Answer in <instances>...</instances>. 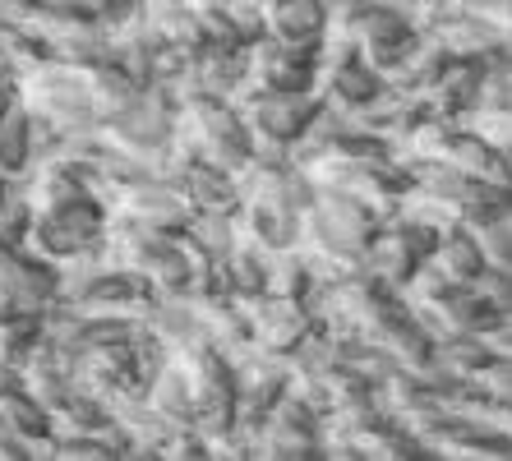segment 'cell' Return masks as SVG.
Wrapping results in <instances>:
<instances>
[{
    "mask_svg": "<svg viewBox=\"0 0 512 461\" xmlns=\"http://www.w3.org/2000/svg\"><path fill=\"white\" fill-rule=\"evenodd\" d=\"M171 139H176L185 153L222 166V171H231V176L254 157L250 130H245V120H240V111L231 107L227 97H199V93L180 97L176 134H171Z\"/></svg>",
    "mask_w": 512,
    "mask_h": 461,
    "instance_id": "obj_1",
    "label": "cell"
},
{
    "mask_svg": "<svg viewBox=\"0 0 512 461\" xmlns=\"http://www.w3.org/2000/svg\"><path fill=\"white\" fill-rule=\"evenodd\" d=\"M374 226H379V217H374L365 203H356L342 190H328V185H314V199L305 203V213H300L296 245L314 249V254L360 259L374 236Z\"/></svg>",
    "mask_w": 512,
    "mask_h": 461,
    "instance_id": "obj_2",
    "label": "cell"
},
{
    "mask_svg": "<svg viewBox=\"0 0 512 461\" xmlns=\"http://www.w3.org/2000/svg\"><path fill=\"white\" fill-rule=\"evenodd\" d=\"M14 97H19V107H24L28 116H42V120H51V125H60V130H93V125H102L93 102H88L84 70H79V65H65V60L42 56L33 70L19 79Z\"/></svg>",
    "mask_w": 512,
    "mask_h": 461,
    "instance_id": "obj_3",
    "label": "cell"
},
{
    "mask_svg": "<svg viewBox=\"0 0 512 461\" xmlns=\"http://www.w3.org/2000/svg\"><path fill=\"white\" fill-rule=\"evenodd\" d=\"M227 102L240 111L254 148H291L305 134L310 116L319 111V93L314 88L310 93H277V88H259L250 79H240Z\"/></svg>",
    "mask_w": 512,
    "mask_h": 461,
    "instance_id": "obj_4",
    "label": "cell"
},
{
    "mask_svg": "<svg viewBox=\"0 0 512 461\" xmlns=\"http://www.w3.org/2000/svg\"><path fill=\"white\" fill-rule=\"evenodd\" d=\"M176 107H180V97L171 83H143L116 116L102 120V134L116 148H125V153H139L157 171V153L176 134Z\"/></svg>",
    "mask_w": 512,
    "mask_h": 461,
    "instance_id": "obj_5",
    "label": "cell"
},
{
    "mask_svg": "<svg viewBox=\"0 0 512 461\" xmlns=\"http://www.w3.org/2000/svg\"><path fill=\"white\" fill-rule=\"evenodd\" d=\"M102 236H107V203L97 199V194H88L79 203L37 213L24 236V249H33L37 259H47V263H65L74 254L102 249Z\"/></svg>",
    "mask_w": 512,
    "mask_h": 461,
    "instance_id": "obj_6",
    "label": "cell"
},
{
    "mask_svg": "<svg viewBox=\"0 0 512 461\" xmlns=\"http://www.w3.org/2000/svg\"><path fill=\"white\" fill-rule=\"evenodd\" d=\"M245 438L250 461H319V411H310L296 392H282L263 425Z\"/></svg>",
    "mask_w": 512,
    "mask_h": 461,
    "instance_id": "obj_7",
    "label": "cell"
},
{
    "mask_svg": "<svg viewBox=\"0 0 512 461\" xmlns=\"http://www.w3.org/2000/svg\"><path fill=\"white\" fill-rule=\"evenodd\" d=\"M429 249H434V231H425L420 222H411V217H402V213H388L374 226L370 245L360 254V268L370 272L374 282L402 291V282L416 272V263L429 259Z\"/></svg>",
    "mask_w": 512,
    "mask_h": 461,
    "instance_id": "obj_8",
    "label": "cell"
},
{
    "mask_svg": "<svg viewBox=\"0 0 512 461\" xmlns=\"http://www.w3.org/2000/svg\"><path fill=\"white\" fill-rule=\"evenodd\" d=\"M319 47V42H314ZM305 42H282V37H254L245 42V79L277 93H310L319 79V56Z\"/></svg>",
    "mask_w": 512,
    "mask_h": 461,
    "instance_id": "obj_9",
    "label": "cell"
},
{
    "mask_svg": "<svg viewBox=\"0 0 512 461\" xmlns=\"http://www.w3.org/2000/svg\"><path fill=\"white\" fill-rule=\"evenodd\" d=\"M51 300H56V263L37 259L24 245H0V319L10 314L42 319Z\"/></svg>",
    "mask_w": 512,
    "mask_h": 461,
    "instance_id": "obj_10",
    "label": "cell"
},
{
    "mask_svg": "<svg viewBox=\"0 0 512 461\" xmlns=\"http://www.w3.org/2000/svg\"><path fill=\"white\" fill-rule=\"evenodd\" d=\"M102 203H107V213L125 217V222L148 226V231H171V236H180V231H185V222L194 217V208L180 199V194L171 190L162 176L130 180V185L111 190Z\"/></svg>",
    "mask_w": 512,
    "mask_h": 461,
    "instance_id": "obj_11",
    "label": "cell"
},
{
    "mask_svg": "<svg viewBox=\"0 0 512 461\" xmlns=\"http://www.w3.org/2000/svg\"><path fill=\"white\" fill-rule=\"evenodd\" d=\"M236 305L245 309V319H250L254 351L286 355L305 332H314V309L305 305V300H286V296H268V291H263V296H240Z\"/></svg>",
    "mask_w": 512,
    "mask_h": 461,
    "instance_id": "obj_12",
    "label": "cell"
},
{
    "mask_svg": "<svg viewBox=\"0 0 512 461\" xmlns=\"http://www.w3.org/2000/svg\"><path fill=\"white\" fill-rule=\"evenodd\" d=\"M420 28L406 19L402 10H397L393 0H370V10L360 14V24H356V47L360 56L370 60L374 70H393L397 60H402V51L411 47V37H416Z\"/></svg>",
    "mask_w": 512,
    "mask_h": 461,
    "instance_id": "obj_13",
    "label": "cell"
},
{
    "mask_svg": "<svg viewBox=\"0 0 512 461\" xmlns=\"http://www.w3.org/2000/svg\"><path fill=\"white\" fill-rule=\"evenodd\" d=\"M19 383H24L28 397H37L47 411L60 406L74 392V351H65V346L51 342V337H37V342L28 346V355L19 360Z\"/></svg>",
    "mask_w": 512,
    "mask_h": 461,
    "instance_id": "obj_14",
    "label": "cell"
},
{
    "mask_svg": "<svg viewBox=\"0 0 512 461\" xmlns=\"http://www.w3.org/2000/svg\"><path fill=\"white\" fill-rule=\"evenodd\" d=\"M429 33L439 37L443 47H448V56L453 60H494V56H512V33L499 24H489V19H480V14L471 10H448L439 19V24L429 28Z\"/></svg>",
    "mask_w": 512,
    "mask_h": 461,
    "instance_id": "obj_15",
    "label": "cell"
},
{
    "mask_svg": "<svg viewBox=\"0 0 512 461\" xmlns=\"http://www.w3.org/2000/svg\"><path fill=\"white\" fill-rule=\"evenodd\" d=\"M383 70H374L365 56H351L342 60V65H323L319 79H314V93H319V102H328V107L337 111H360V107H370L374 97L383 93Z\"/></svg>",
    "mask_w": 512,
    "mask_h": 461,
    "instance_id": "obj_16",
    "label": "cell"
},
{
    "mask_svg": "<svg viewBox=\"0 0 512 461\" xmlns=\"http://www.w3.org/2000/svg\"><path fill=\"white\" fill-rule=\"evenodd\" d=\"M439 157L453 166V171L471 176V180H489V185H512V166H508L512 153H499L494 143H485L476 130H466V125H453V130H448V139H443Z\"/></svg>",
    "mask_w": 512,
    "mask_h": 461,
    "instance_id": "obj_17",
    "label": "cell"
},
{
    "mask_svg": "<svg viewBox=\"0 0 512 461\" xmlns=\"http://www.w3.org/2000/svg\"><path fill=\"white\" fill-rule=\"evenodd\" d=\"M19 185H24V194L33 199V213H51V208H65V203H79L93 194V185H88L70 162H60V157L33 162L24 176H19Z\"/></svg>",
    "mask_w": 512,
    "mask_h": 461,
    "instance_id": "obj_18",
    "label": "cell"
},
{
    "mask_svg": "<svg viewBox=\"0 0 512 461\" xmlns=\"http://www.w3.org/2000/svg\"><path fill=\"white\" fill-rule=\"evenodd\" d=\"M300 231L296 213H282V208H268V203H240L236 208V236L245 245L263 249V254H277V249H291Z\"/></svg>",
    "mask_w": 512,
    "mask_h": 461,
    "instance_id": "obj_19",
    "label": "cell"
},
{
    "mask_svg": "<svg viewBox=\"0 0 512 461\" xmlns=\"http://www.w3.org/2000/svg\"><path fill=\"white\" fill-rule=\"evenodd\" d=\"M263 33L314 47L323 37V0H263Z\"/></svg>",
    "mask_w": 512,
    "mask_h": 461,
    "instance_id": "obj_20",
    "label": "cell"
},
{
    "mask_svg": "<svg viewBox=\"0 0 512 461\" xmlns=\"http://www.w3.org/2000/svg\"><path fill=\"white\" fill-rule=\"evenodd\" d=\"M448 60H453V56H448V47H443L439 37H434V33H416V37H411V47L402 51V60H397L383 79L397 83V88H416V93H425L429 83L448 70Z\"/></svg>",
    "mask_w": 512,
    "mask_h": 461,
    "instance_id": "obj_21",
    "label": "cell"
},
{
    "mask_svg": "<svg viewBox=\"0 0 512 461\" xmlns=\"http://www.w3.org/2000/svg\"><path fill=\"white\" fill-rule=\"evenodd\" d=\"M351 443H356L360 461H416V457H425V448L406 434V425L402 420H393V415H379L374 425L356 429Z\"/></svg>",
    "mask_w": 512,
    "mask_h": 461,
    "instance_id": "obj_22",
    "label": "cell"
},
{
    "mask_svg": "<svg viewBox=\"0 0 512 461\" xmlns=\"http://www.w3.org/2000/svg\"><path fill=\"white\" fill-rule=\"evenodd\" d=\"M429 259L439 263L457 286H471L480 277V268H485V254H480L471 226H448V231H439V236H434V249H429Z\"/></svg>",
    "mask_w": 512,
    "mask_h": 461,
    "instance_id": "obj_23",
    "label": "cell"
},
{
    "mask_svg": "<svg viewBox=\"0 0 512 461\" xmlns=\"http://www.w3.org/2000/svg\"><path fill=\"white\" fill-rule=\"evenodd\" d=\"M143 406L153 415H162L167 425H190V415H194V402H190V383H185V374H180L176 365H162L153 374V379L143 383Z\"/></svg>",
    "mask_w": 512,
    "mask_h": 461,
    "instance_id": "obj_24",
    "label": "cell"
},
{
    "mask_svg": "<svg viewBox=\"0 0 512 461\" xmlns=\"http://www.w3.org/2000/svg\"><path fill=\"white\" fill-rule=\"evenodd\" d=\"M217 277H222V291L227 296H263V277H268V254L254 245H245V240H236V245L217 259Z\"/></svg>",
    "mask_w": 512,
    "mask_h": 461,
    "instance_id": "obj_25",
    "label": "cell"
},
{
    "mask_svg": "<svg viewBox=\"0 0 512 461\" xmlns=\"http://www.w3.org/2000/svg\"><path fill=\"white\" fill-rule=\"evenodd\" d=\"M0 415H5V425H10L14 434L28 443V461H33L37 443H51V415H47V406L37 402V397H28L24 388L0 392Z\"/></svg>",
    "mask_w": 512,
    "mask_h": 461,
    "instance_id": "obj_26",
    "label": "cell"
},
{
    "mask_svg": "<svg viewBox=\"0 0 512 461\" xmlns=\"http://www.w3.org/2000/svg\"><path fill=\"white\" fill-rule=\"evenodd\" d=\"M263 291L268 296H286V300H305L314 291V272L305 249L291 245V249H277L268 254V277H263Z\"/></svg>",
    "mask_w": 512,
    "mask_h": 461,
    "instance_id": "obj_27",
    "label": "cell"
},
{
    "mask_svg": "<svg viewBox=\"0 0 512 461\" xmlns=\"http://www.w3.org/2000/svg\"><path fill=\"white\" fill-rule=\"evenodd\" d=\"M84 83H88V102H93L97 120L116 116L125 102H130L134 93H139V83L130 79V74L120 70L116 60H102V65H88L84 70Z\"/></svg>",
    "mask_w": 512,
    "mask_h": 461,
    "instance_id": "obj_28",
    "label": "cell"
},
{
    "mask_svg": "<svg viewBox=\"0 0 512 461\" xmlns=\"http://www.w3.org/2000/svg\"><path fill=\"white\" fill-rule=\"evenodd\" d=\"M33 166V148H28V111L14 97L10 107L0 111V176L19 180Z\"/></svg>",
    "mask_w": 512,
    "mask_h": 461,
    "instance_id": "obj_29",
    "label": "cell"
},
{
    "mask_svg": "<svg viewBox=\"0 0 512 461\" xmlns=\"http://www.w3.org/2000/svg\"><path fill=\"white\" fill-rule=\"evenodd\" d=\"M180 236L190 240V245H199L208 259H222V254L240 240L236 236V213H194Z\"/></svg>",
    "mask_w": 512,
    "mask_h": 461,
    "instance_id": "obj_30",
    "label": "cell"
},
{
    "mask_svg": "<svg viewBox=\"0 0 512 461\" xmlns=\"http://www.w3.org/2000/svg\"><path fill=\"white\" fill-rule=\"evenodd\" d=\"M434 360H439V365H448L453 374H462V379H471L480 365H489V360H494V351H489V342L480 337V332H457V337L434 342Z\"/></svg>",
    "mask_w": 512,
    "mask_h": 461,
    "instance_id": "obj_31",
    "label": "cell"
},
{
    "mask_svg": "<svg viewBox=\"0 0 512 461\" xmlns=\"http://www.w3.org/2000/svg\"><path fill=\"white\" fill-rule=\"evenodd\" d=\"M471 236H476L480 254H485L489 268H512V208L508 213H494L485 222L471 226Z\"/></svg>",
    "mask_w": 512,
    "mask_h": 461,
    "instance_id": "obj_32",
    "label": "cell"
},
{
    "mask_svg": "<svg viewBox=\"0 0 512 461\" xmlns=\"http://www.w3.org/2000/svg\"><path fill=\"white\" fill-rule=\"evenodd\" d=\"M476 107L512 111V56L485 60V70H480V88H476Z\"/></svg>",
    "mask_w": 512,
    "mask_h": 461,
    "instance_id": "obj_33",
    "label": "cell"
},
{
    "mask_svg": "<svg viewBox=\"0 0 512 461\" xmlns=\"http://www.w3.org/2000/svg\"><path fill=\"white\" fill-rule=\"evenodd\" d=\"M33 199L24 194V185L19 180H10V190L0 194V236L10 240V245H24L28 226H33Z\"/></svg>",
    "mask_w": 512,
    "mask_h": 461,
    "instance_id": "obj_34",
    "label": "cell"
},
{
    "mask_svg": "<svg viewBox=\"0 0 512 461\" xmlns=\"http://www.w3.org/2000/svg\"><path fill=\"white\" fill-rule=\"evenodd\" d=\"M457 125L476 130L485 143H494L499 153H512V111H485V107H471Z\"/></svg>",
    "mask_w": 512,
    "mask_h": 461,
    "instance_id": "obj_35",
    "label": "cell"
},
{
    "mask_svg": "<svg viewBox=\"0 0 512 461\" xmlns=\"http://www.w3.org/2000/svg\"><path fill=\"white\" fill-rule=\"evenodd\" d=\"M471 388L480 392V397H489V402H512V355H494L489 365H480L476 374H471Z\"/></svg>",
    "mask_w": 512,
    "mask_h": 461,
    "instance_id": "obj_36",
    "label": "cell"
},
{
    "mask_svg": "<svg viewBox=\"0 0 512 461\" xmlns=\"http://www.w3.org/2000/svg\"><path fill=\"white\" fill-rule=\"evenodd\" d=\"M227 5V19H231V33L240 42H254L263 37V0H222Z\"/></svg>",
    "mask_w": 512,
    "mask_h": 461,
    "instance_id": "obj_37",
    "label": "cell"
},
{
    "mask_svg": "<svg viewBox=\"0 0 512 461\" xmlns=\"http://www.w3.org/2000/svg\"><path fill=\"white\" fill-rule=\"evenodd\" d=\"M480 291V296L489 300L494 309H512V268H480V277L471 282Z\"/></svg>",
    "mask_w": 512,
    "mask_h": 461,
    "instance_id": "obj_38",
    "label": "cell"
},
{
    "mask_svg": "<svg viewBox=\"0 0 512 461\" xmlns=\"http://www.w3.org/2000/svg\"><path fill=\"white\" fill-rule=\"evenodd\" d=\"M0 461H28V443L5 425V415H0Z\"/></svg>",
    "mask_w": 512,
    "mask_h": 461,
    "instance_id": "obj_39",
    "label": "cell"
},
{
    "mask_svg": "<svg viewBox=\"0 0 512 461\" xmlns=\"http://www.w3.org/2000/svg\"><path fill=\"white\" fill-rule=\"evenodd\" d=\"M14 388H24L19 383V365H0V392H14Z\"/></svg>",
    "mask_w": 512,
    "mask_h": 461,
    "instance_id": "obj_40",
    "label": "cell"
},
{
    "mask_svg": "<svg viewBox=\"0 0 512 461\" xmlns=\"http://www.w3.org/2000/svg\"><path fill=\"white\" fill-rule=\"evenodd\" d=\"M10 102H14V88H0V111L10 107Z\"/></svg>",
    "mask_w": 512,
    "mask_h": 461,
    "instance_id": "obj_41",
    "label": "cell"
},
{
    "mask_svg": "<svg viewBox=\"0 0 512 461\" xmlns=\"http://www.w3.org/2000/svg\"><path fill=\"white\" fill-rule=\"evenodd\" d=\"M5 190H10V180H5V176H0V194H5Z\"/></svg>",
    "mask_w": 512,
    "mask_h": 461,
    "instance_id": "obj_42",
    "label": "cell"
}]
</instances>
